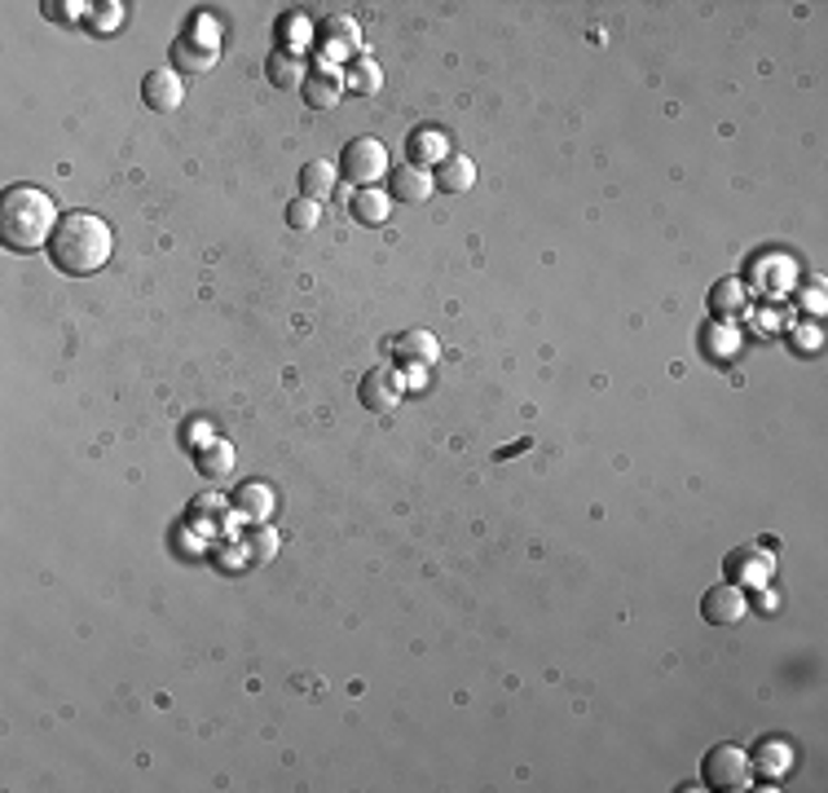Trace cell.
I'll return each mask as SVG.
<instances>
[{
    "mask_svg": "<svg viewBox=\"0 0 828 793\" xmlns=\"http://www.w3.org/2000/svg\"><path fill=\"white\" fill-rule=\"evenodd\" d=\"M330 190H336V164H326V159H308V164L300 168V195L322 203Z\"/></svg>",
    "mask_w": 828,
    "mask_h": 793,
    "instance_id": "obj_16",
    "label": "cell"
},
{
    "mask_svg": "<svg viewBox=\"0 0 828 793\" xmlns=\"http://www.w3.org/2000/svg\"><path fill=\"white\" fill-rule=\"evenodd\" d=\"M723 573H727V582H732V586H767V582H771V573H775V556H771L767 547L749 543V547L727 551Z\"/></svg>",
    "mask_w": 828,
    "mask_h": 793,
    "instance_id": "obj_7",
    "label": "cell"
},
{
    "mask_svg": "<svg viewBox=\"0 0 828 793\" xmlns=\"http://www.w3.org/2000/svg\"><path fill=\"white\" fill-rule=\"evenodd\" d=\"M141 102H145L150 110H159V115L177 110V106L186 102V84H182V75H177L173 67H154V71H145V80H141Z\"/></svg>",
    "mask_w": 828,
    "mask_h": 793,
    "instance_id": "obj_9",
    "label": "cell"
},
{
    "mask_svg": "<svg viewBox=\"0 0 828 793\" xmlns=\"http://www.w3.org/2000/svg\"><path fill=\"white\" fill-rule=\"evenodd\" d=\"M793 762V749L784 745V740H762L758 745V754L749 758V767H758V771H771V775H780L784 767Z\"/></svg>",
    "mask_w": 828,
    "mask_h": 793,
    "instance_id": "obj_23",
    "label": "cell"
},
{
    "mask_svg": "<svg viewBox=\"0 0 828 793\" xmlns=\"http://www.w3.org/2000/svg\"><path fill=\"white\" fill-rule=\"evenodd\" d=\"M441 190H450V195H463V190H471L476 186V164L467 154H458V150H450L441 164H436V177H432Z\"/></svg>",
    "mask_w": 828,
    "mask_h": 793,
    "instance_id": "obj_15",
    "label": "cell"
},
{
    "mask_svg": "<svg viewBox=\"0 0 828 793\" xmlns=\"http://www.w3.org/2000/svg\"><path fill=\"white\" fill-rule=\"evenodd\" d=\"M432 190H436V182H432L428 168L401 164V168L388 173V199H397V203H423Z\"/></svg>",
    "mask_w": 828,
    "mask_h": 793,
    "instance_id": "obj_13",
    "label": "cell"
},
{
    "mask_svg": "<svg viewBox=\"0 0 828 793\" xmlns=\"http://www.w3.org/2000/svg\"><path fill=\"white\" fill-rule=\"evenodd\" d=\"M234 508H238V516H247V521H265V516L273 512V490L260 486V481H247V486H238Z\"/></svg>",
    "mask_w": 828,
    "mask_h": 793,
    "instance_id": "obj_19",
    "label": "cell"
},
{
    "mask_svg": "<svg viewBox=\"0 0 828 793\" xmlns=\"http://www.w3.org/2000/svg\"><path fill=\"white\" fill-rule=\"evenodd\" d=\"M445 154H450V145H445V137H441L436 128H419V132H410V164H415V168H423V164H441Z\"/></svg>",
    "mask_w": 828,
    "mask_h": 793,
    "instance_id": "obj_20",
    "label": "cell"
},
{
    "mask_svg": "<svg viewBox=\"0 0 828 793\" xmlns=\"http://www.w3.org/2000/svg\"><path fill=\"white\" fill-rule=\"evenodd\" d=\"M740 308H745V287H740L736 278H719L714 291H710V313H714V317H732V313H740Z\"/></svg>",
    "mask_w": 828,
    "mask_h": 793,
    "instance_id": "obj_21",
    "label": "cell"
},
{
    "mask_svg": "<svg viewBox=\"0 0 828 793\" xmlns=\"http://www.w3.org/2000/svg\"><path fill=\"white\" fill-rule=\"evenodd\" d=\"M317 221H322V203H317V199H304V195H300V199L287 203V225H291V230H313Z\"/></svg>",
    "mask_w": 828,
    "mask_h": 793,
    "instance_id": "obj_24",
    "label": "cell"
},
{
    "mask_svg": "<svg viewBox=\"0 0 828 793\" xmlns=\"http://www.w3.org/2000/svg\"><path fill=\"white\" fill-rule=\"evenodd\" d=\"M195 463H199L203 476H225V471L234 467V445H230V441H212V445H203V450L195 454Z\"/></svg>",
    "mask_w": 828,
    "mask_h": 793,
    "instance_id": "obj_22",
    "label": "cell"
},
{
    "mask_svg": "<svg viewBox=\"0 0 828 793\" xmlns=\"http://www.w3.org/2000/svg\"><path fill=\"white\" fill-rule=\"evenodd\" d=\"M265 75H269L278 89H295V84H304V58L291 54V49H273L269 62H265Z\"/></svg>",
    "mask_w": 828,
    "mask_h": 793,
    "instance_id": "obj_17",
    "label": "cell"
},
{
    "mask_svg": "<svg viewBox=\"0 0 828 793\" xmlns=\"http://www.w3.org/2000/svg\"><path fill=\"white\" fill-rule=\"evenodd\" d=\"M388 358H393L397 371H401V366H432V362L441 358V345H436L432 331L410 327V331H401V336L388 340Z\"/></svg>",
    "mask_w": 828,
    "mask_h": 793,
    "instance_id": "obj_8",
    "label": "cell"
},
{
    "mask_svg": "<svg viewBox=\"0 0 828 793\" xmlns=\"http://www.w3.org/2000/svg\"><path fill=\"white\" fill-rule=\"evenodd\" d=\"M110 247H115V234L97 212H62L49 238V260L54 269L71 278H89L110 260Z\"/></svg>",
    "mask_w": 828,
    "mask_h": 793,
    "instance_id": "obj_1",
    "label": "cell"
},
{
    "mask_svg": "<svg viewBox=\"0 0 828 793\" xmlns=\"http://www.w3.org/2000/svg\"><path fill=\"white\" fill-rule=\"evenodd\" d=\"M212 67H217V45H212V40H199L195 27L182 32L177 45H173V71H177V75H203V71H212Z\"/></svg>",
    "mask_w": 828,
    "mask_h": 793,
    "instance_id": "obj_11",
    "label": "cell"
},
{
    "mask_svg": "<svg viewBox=\"0 0 828 793\" xmlns=\"http://www.w3.org/2000/svg\"><path fill=\"white\" fill-rule=\"evenodd\" d=\"M388 208H393V199H388V190H380V186H358V190L349 195V217H353L358 225H366V230H380V225L388 221Z\"/></svg>",
    "mask_w": 828,
    "mask_h": 793,
    "instance_id": "obj_14",
    "label": "cell"
},
{
    "mask_svg": "<svg viewBox=\"0 0 828 793\" xmlns=\"http://www.w3.org/2000/svg\"><path fill=\"white\" fill-rule=\"evenodd\" d=\"M745 595H740V586H732V582H719V586H710L705 595H701V617L710 621V626H732V621H740L745 617Z\"/></svg>",
    "mask_w": 828,
    "mask_h": 793,
    "instance_id": "obj_12",
    "label": "cell"
},
{
    "mask_svg": "<svg viewBox=\"0 0 828 793\" xmlns=\"http://www.w3.org/2000/svg\"><path fill=\"white\" fill-rule=\"evenodd\" d=\"M300 93H304V102H308L313 110H330V106H340V97H345V71H336V67L317 62V67H308V75H304Z\"/></svg>",
    "mask_w": 828,
    "mask_h": 793,
    "instance_id": "obj_10",
    "label": "cell"
},
{
    "mask_svg": "<svg viewBox=\"0 0 828 793\" xmlns=\"http://www.w3.org/2000/svg\"><path fill=\"white\" fill-rule=\"evenodd\" d=\"M749 775H754V767H749V754L740 749V745H714L710 754H705V762H701V780H705V789H714V793H736V789H749Z\"/></svg>",
    "mask_w": 828,
    "mask_h": 793,
    "instance_id": "obj_3",
    "label": "cell"
},
{
    "mask_svg": "<svg viewBox=\"0 0 828 793\" xmlns=\"http://www.w3.org/2000/svg\"><path fill=\"white\" fill-rule=\"evenodd\" d=\"M58 208L40 186H10L0 195V238L14 252H36L58 230Z\"/></svg>",
    "mask_w": 828,
    "mask_h": 793,
    "instance_id": "obj_2",
    "label": "cell"
},
{
    "mask_svg": "<svg viewBox=\"0 0 828 793\" xmlns=\"http://www.w3.org/2000/svg\"><path fill=\"white\" fill-rule=\"evenodd\" d=\"M789 345H793V349H819V331H793Z\"/></svg>",
    "mask_w": 828,
    "mask_h": 793,
    "instance_id": "obj_26",
    "label": "cell"
},
{
    "mask_svg": "<svg viewBox=\"0 0 828 793\" xmlns=\"http://www.w3.org/2000/svg\"><path fill=\"white\" fill-rule=\"evenodd\" d=\"M358 397H362V406H366L371 415H388V410L401 406V397H406V380H401V371H397L393 362H380V366H371V371L362 375Z\"/></svg>",
    "mask_w": 828,
    "mask_h": 793,
    "instance_id": "obj_6",
    "label": "cell"
},
{
    "mask_svg": "<svg viewBox=\"0 0 828 793\" xmlns=\"http://www.w3.org/2000/svg\"><path fill=\"white\" fill-rule=\"evenodd\" d=\"M313 45L322 54V62H353L362 58V27L349 19V14H326L313 32Z\"/></svg>",
    "mask_w": 828,
    "mask_h": 793,
    "instance_id": "obj_4",
    "label": "cell"
},
{
    "mask_svg": "<svg viewBox=\"0 0 828 793\" xmlns=\"http://www.w3.org/2000/svg\"><path fill=\"white\" fill-rule=\"evenodd\" d=\"M340 168L353 186H375L388 173V150H384L380 137H353L340 154Z\"/></svg>",
    "mask_w": 828,
    "mask_h": 793,
    "instance_id": "obj_5",
    "label": "cell"
},
{
    "mask_svg": "<svg viewBox=\"0 0 828 793\" xmlns=\"http://www.w3.org/2000/svg\"><path fill=\"white\" fill-rule=\"evenodd\" d=\"M380 84H384L380 62H371V58H353V62L345 67V93H362V97H371V93H380Z\"/></svg>",
    "mask_w": 828,
    "mask_h": 793,
    "instance_id": "obj_18",
    "label": "cell"
},
{
    "mask_svg": "<svg viewBox=\"0 0 828 793\" xmlns=\"http://www.w3.org/2000/svg\"><path fill=\"white\" fill-rule=\"evenodd\" d=\"M247 547H252V560L260 564L269 551H278V534H269V529H256L252 538H247Z\"/></svg>",
    "mask_w": 828,
    "mask_h": 793,
    "instance_id": "obj_25",
    "label": "cell"
}]
</instances>
